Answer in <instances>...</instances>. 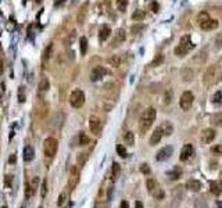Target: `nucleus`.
I'll return each mask as SVG.
<instances>
[{"instance_id": "1", "label": "nucleus", "mask_w": 222, "mask_h": 208, "mask_svg": "<svg viewBox=\"0 0 222 208\" xmlns=\"http://www.w3.org/2000/svg\"><path fill=\"white\" fill-rule=\"evenodd\" d=\"M154 120H156V108L149 107L145 113L142 114V117H140V122H139L140 135H145L151 128Z\"/></svg>"}, {"instance_id": "2", "label": "nucleus", "mask_w": 222, "mask_h": 208, "mask_svg": "<svg viewBox=\"0 0 222 208\" xmlns=\"http://www.w3.org/2000/svg\"><path fill=\"white\" fill-rule=\"evenodd\" d=\"M193 49V43H192V39L189 35H186L183 38L181 39V42L178 44L176 47H175V54L178 57H185L189 51Z\"/></svg>"}, {"instance_id": "3", "label": "nucleus", "mask_w": 222, "mask_h": 208, "mask_svg": "<svg viewBox=\"0 0 222 208\" xmlns=\"http://www.w3.org/2000/svg\"><path fill=\"white\" fill-rule=\"evenodd\" d=\"M58 150V142L54 138H47L43 142V153L46 157H54Z\"/></svg>"}, {"instance_id": "4", "label": "nucleus", "mask_w": 222, "mask_h": 208, "mask_svg": "<svg viewBox=\"0 0 222 208\" xmlns=\"http://www.w3.org/2000/svg\"><path fill=\"white\" fill-rule=\"evenodd\" d=\"M215 78H218V82H219V81H221V72L216 75V65H211V67H208V68H207L205 74H204L203 82L205 83L207 86H211V85L216 83Z\"/></svg>"}, {"instance_id": "5", "label": "nucleus", "mask_w": 222, "mask_h": 208, "mask_svg": "<svg viewBox=\"0 0 222 208\" xmlns=\"http://www.w3.org/2000/svg\"><path fill=\"white\" fill-rule=\"evenodd\" d=\"M70 104L74 108H81L85 104V93L81 89H75L70 96Z\"/></svg>"}, {"instance_id": "6", "label": "nucleus", "mask_w": 222, "mask_h": 208, "mask_svg": "<svg viewBox=\"0 0 222 208\" xmlns=\"http://www.w3.org/2000/svg\"><path fill=\"white\" fill-rule=\"evenodd\" d=\"M193 100H194V96L192 92H185L183 95L181 96V100H179V106L183 111H189L192 108V104H193Z\"/></svg>"}, {"instance_id": "7", "label": "nucleus", "mask_w": 222, "mask_h": 208, "mask_svg": "<svg viewBox=\"0 0 222 208\" xmlns=\"http://www.w3.org/2000/svg\"><path fill=\"white\" fill-rule=\"evenodd\" d=\"M89 128H90V132L95 133L96 136H99L102 133V129H103V125H102V121L96 117H92L89 120Z\"/></svg>"}, {"instance_id": "8", "label": "nucleus", "mask_w": 222, "mask_h": 208, "mask_svg": "<svg viewBox=\"0 0 222 208\" xmlns=\"http://www.w3.org/2000/svg\"><path fill=\"white\" fill-rule=\"evenodd\" d=\"M172 153H174V147H172V146H165V147H163V149L157 153L156 160H157V161H167V160L172 155Z\"/></svg>"}, {"instance_id": "9", "label": "nucleus", "mask_w": 222, "mask_h": 208, "mask_svg": "<svg viewBox=\"0 0 222 208\" xmlns=\"http://www.w3.org/2000/svg\"><path fill=\"white\" fill-rule=\"evenodd\" d=\"M216 133L215 131L212 129V128H207V129H204L203 132H201V143H204V144H208V143H211L214 139H215Z\"/></svg>"}, {"instance_id": "10", "label": "nucleus", "mask_w": 222, "mask_h": 208, "mask_svg": "<svg viewBox=\"0 0 222 208\" xmlns=\"http://www.w3.org/2000/svg\"><path fill=\"white\" fill-rule=\"evenodd\" d=\"M107 74V71L104 67H95V68L90 71V81L92 82H96V81H99V79H102L103 76Z\"/></svg>"}, {"instance_id": "11", "label": "nucleus", "mask_w": 222, "mask_h": 208, "mask_svg": "<svg viewBox=\"0 0 222 208\" xmlns=\"http://www.w3.org/2000/svg\"><path fill=\"white\" fill-rule=\"evenodd\" d=\"M79 182V171L76 167H72L71 168V172H70V180H68V186L70 189H74L76 185Z\"/></svg>"}, {"instance_id": "12", "label": "nucleus", "mask_w": 222, "mask_h": 208, "mask_svg": "<svg viewBox=\"0 0 222 208\" xmlns=\"http://www.w3.org/2000/svg\"><path fill=\"white\" fill-rule=\"evenodd\" d=\"M164 136V131H163V128L160 126V128H156L154 129V132H153L151 138H150V146H156L160 142H161V139Z\"/></svg>"}, {"instance_id": "13", "label": "nucleus", "mask_w": 222, "mask_h": 208, "mask_svg": "<svg viewBox=\"0 0 222 208\" xmlns=\"http://www.w3.org/2000/svg\"><path fill=\"white\" fill-rule=\"evenodd\" d=\"M193 153H194L193 146H192V144H185L183 149H182V151H181L179 160H181V161H187V160L193 155Z\"/></svg>"}, {"instance_id": "14", "label": "nucleus", "mask_w": 222, "mask_h": 208, "mask_svg": "<svg viewBox=\"0 0 222 208\" xmlns=\"http://www.w3.org/2000/svg\"><path fill=\"white\" fill-rule=\"evenodd\" d=\"M200 28L203 29V31H214V29H216L218 28V21L216 19H205L204 22H201L200 24Z\"/></svg>"}, {"instance_id": "15", "label": "nucleus", "mask_w": 222, "mask_h": 208, "mask_svg": "<svg viewBox=\"0 0 222 208\" xmlns=\"http://www.w3.org/2000/svg\"><path fill=\"white\" fill-rule=\"evenodd\" d=\"M88 7H89V3L86 1V3L81 7V10L78 11V15H76V21H78V24H83V22H85L86 15H88Z\"/></svg>"}, {"instance_id": "16", "label": "nucleus", "mask_w": 222, "mask_h": 208, "mask_svg": "<svg viewBox=\"0 0 222 208\" xmlns=\"http://www.w3.org/2000/svg\"><path fill=\"white\" fill-rule=\"evenodd\" d=\"M125 39H127V32H125V29L120 28V29L117 31V33H115V39H114V42H113V44H114V46H118L120 43L125 42Z\"/></svg>"}, {"instance_id": "17", "label": "nucleus", "mask_w": 222, "mask_h": 208, "mask_svg": "<svg viewBox=\"0 0 222 208\" xmlns=\"http://www.w3.org/2000/svg\"><path fill=\"white\" fill-rule=\"evenodd\" d=\"M186 187L192 191H200L201 189V182L200 180H196V179H190V180H187L186 183Z\"/></svg>"}, {"instance_id": "18", "label": "nucleus", "mask_w": 222, "mask_h": 208, "mask_svg": "<svg viewBox=\"0 0 222 208\" xmlns=\"http://www.w3.org/2000/svg\"><path fill=\"white\" fill-rule=\"evenodd\" d=\"M35 157V150H33V147L32 146H26L25 149H24V160H25L26 162H29L32 161Z\"/></svg>"}, {"instance_id": "19", "label": "nucleus", "mask_w": 222, "mask_h": 208, "mask_svg": "<svg viewBox=\"0 0 222 208\" xmlns=\"http://www.w3.org/2000/svg\"><path fill=\"white\" fill-rule=\"evenodd\" d=\"M110 35H111V29L108 28L107 25H104L99 31V39H100V42H104V40H107L110 38Z\"/></svg>"}, {"instance_id": "20", "label": "nucleus", "mask_w": 222, "mask_h": 208, "mask_svg": "<svg viewBox=\"0 0 222 208\" xmlns=\"http://www.w3.org/2000/svg\"><path fill=\"white\" fill-rule=\"evenodd\" d=\"M146 187H147V190H149V193L151 194L154 190L158 187V183H157V180L156 179H153V178H149L146 180Z\"/></svg>"}, {"instance_id": "21", "label": "nucleus", "mask_w": 222, "mask_h": 208, "mask_svg": "<svg viewBox=\"0 0 222 208\" xmlns=\"http://www.w3.org/2000/svg\"><path fill=\"white\" fill-rule=\"evenodd\" d=\"M181 74H182V78H183L185 82H189V81H192V79H193V76H194V72H193L190 68H183Z\"/></svg>"}, {"instance_id": "22", "label": "nucleus", "mask_w": 222, "mask_h": 208, "mask_svg": "<svg viewBox=\"0 0 222 208\" xmlns=\"http://www.w3.org/2000/svg\"><path fill=\"white\" fill-rule=\"evenodd\" d=\"M210 190H211V193H212L214 196H219L222 193L221 186H219L216 182H211V183H210Z\"/></svg>"}, {"instance_id": "23", "label": "nucleus", "mask_w": 222, "mask_h": 208, "mask_svg": "<svg viewBox=\"0 0 222 208\" xmlns=\"http://www.w3.org/2000/svg\"><path fill=\"white\" fill-rule=\"evenodd\" d=\"M108 64L111 65V67H114V68H118L121 65V58L120 56H111L108 58Z\"/></svg>"}, {"instance_id": "24", "label": "nucleus", "mask_w": 222, "mask_h": 208, "mask_svg": "<svg viewBox=\"0 0 222 208\" xmlns=\"http://www.w3.org/2000/svg\"><path fill=\"white\" fill-rule=\"evenodd\" d=\"M124 140H125V144L133 146V143H135V135H133V132L125 133V135H124Z\"/></svg>"}, {"instance_id": "25", "label": "nucleus", "mask_w": 222, "mask_h": 208, "mask_svg": "<svg viewBox=\"0 0 222 208\" xmlns=\"http://www.w3.org/2000/svg\"><path fill=\"white\" fill-rule=\"evenodd\" d=\"M79 50H81V54L82 56L86 54V50H88V40H86V38L79 39Z\"/></svg>"}, {"instance_id": "26", "label": "nucleus", "mask_w": 222, "mask_h": 208, "mask_svg": "<svg viewBox=\"0 0 222 208\" xmlns=\"http://www.w3.org/2000/svg\"><path fill=\"white\" fill-rule=\"evenodd\" d=\"M49 86H50V83H49V79L47 78H43L42 81H40V83H39V92H47L49 90Z\"/></svg>"}, {"instance_id": "27", "label": "nucleus", "mask_w": 222, "mask_h": 208, "mask_svg": "<svg viewBox=\"0 0 222 208\" xmlns=\"http://www.w3.org/2000/svg\"><path fill=\"white\" fill-rule=\"evenodd\" d=\"M145 17H146V13H145L143 10H136V11L132 14V18L135 19V21H143Z\"/></svg>"}, {"instance_id": "28", "label": "nucleus", "mask_w": 222, "mask_h": 208, "mask_svg": "<svg viewBox=\"0 0 222 208\" xmlns=\"http://www.w3.org/2000/svg\"><path fill=\"white\" fill-rule=\"evenodd\" d=\"M145 29H146V25H145V24H136V25H133L132 28H131V32H132L133 35H138L140 32H143Z\"/></svg>"}, {"instance_id": "29", "label": "nucleus", "mask_w": 222, "mask_h": 208, "mask_svg": "<svg viewBox=\"0 0 222 208\" xmlns=\"http://www.w3.org/2000/svg\"><path fill=\"white\" fill-rule=\"evenodd\" d=\"M211 100H212V103H214V104H216V106H221V104H222V90H219V92L214 93V96L211 97Z\"/></svg>"}, {"instance_id": "30", "label": "nucleus", "mask_w": 222, "mask_h": 208, "mask_svg": "<svg viewBox=\"0 0 222 208\" xmlns=\"http://www.w3.org/2000/svg\"><path fill=\"white\" fill-rule=\"evenodd\" d=\"M161 128H163V131H164V135H167V136L172 135V131H174V128H172V125L169 124V122H168V121H165Z\"/></svg>"}, {"instance_id": "31", "label": "nucleus", "mask_w": 222, "mask_h": 208, "mask_svg": "<svg viewBox=\"0 0 222 208\" xmlns=\"http://www.w3.org/2000/svg\"><path fill=\"white\" fill-rule=\"evenodd\" d=\"M33 194H35V189L32 187L31 183H26L25 185V198H31Z\"/></svg>"}, {"instance_id": "32", "label": "nucleus", "mask_w": 222, "mask_h": 208, "mask_svg": "<svg viewBox=\"0 0 222 208\" xmlns=\"http://www.w3.org/2000/svg\"><path fill=\"white\" fill-rule=\"evenodd\" d=\"M151 196L154 197V198H158V200H161V198H164V190L158 186V187H157V189L151 193Z\"/></svg>"}, {"instance_id": "33", "label": "nucleus", "mask_w": 222, "mask_h": 208, "mask_svg": "<svg viewBox=\"0 0 222 208\" xmlns=\"http://www.w3.org/2000/svg\"><path fill=\"white\" fill-rule=\"evenodd\" d=\"M51 49H53V44H49L47 47H46V50L43 51V63L44 61H47L49 58H50V56H51Z\"/></svg>"}, {"instance_id": "34", "label": "nucleus", "mask_w": 222, "mask_h": 208, "mask_svg": "<svg viewBox=\"0 0 222 208\" xmlns=\"http://www.w3.org/2000/svg\"><path fill=\"white\" fill-rule=\"evenodd\" d=\"M120 172H121V167H120V164H117V162H114V164H113V180L118 178V175H120Z\"/></svg>"}, {"instance_id": "35", "label": "nucleus", "mask_w": 222, "mask_h": 208, "mask_svg": "<svg viewBox=\"0 0 222 208\" xmlns=\"http://www.w3.org/2000/svg\"><path fill=\"white\" fill-rule=\"evenodd\" d=\"M79 144H81V146L89 144V138L86 136V133H83V132L79 133Z\"/></svg>"}, {"instance_id": "36", "label": "nucleus", "mask_w": 222, "mask_h": 208, "mask_svg": "<svg viewBox=\"0 0 222 208\" xmlns=\"http://www.w3.org/2000/svg\"><path fill=\"white\" fill-rule=\"evenodd\" d=\"M163 61H164V56H163V54H157V56H156V58L153 60L151 65H153V67H157V65H161V64H163Z\"/></svg>"}, {"instance_id": "37", "label": "nucleus", "mask_w": 222, "mask_h": 208, "mask_svg": "<svg viewBox=\"0 0 222 208\" xmlns=\"http://www.w3.org/2000/svg\"><path fill=\"white\" fill-rule=\"evenodd\" d=\"M194 208H208V204L204 201L203 198H197L194 201Z\"/></svg>"}, {"instance_id": "38", "label": "nucleus", "mask_w": 222, "mask_h": 208, "mask_svg": "<svg viewBox=\"0 0 222 208\" xmlns=\"http://www.w3.org/2000/svg\"><path fill=\"white\" fill-rule=\"evenodd\" d=\"M181 173H182V171L179 169V168H175V169L172 171V172H168V176L175 180V179H178V178L181 176Z\"/></svg>"}, {"instance_id": "39", "label": "nucleus", "mask_w": 222, "mask_h": 208, "mask_svg": "<svg viewBox=\"0 0 222 208\" xmlns=\"http://www.w3.org/2000/svg\"><path fill=\"white\" fill-rule=\"evenodd\" d=\"M25 88H22V86H19L18 88V101L19 103H24L25 101Z\"/></svg>"}, {"instance_id": "40", "label": "nucleus", "mask_w": 222, "mask_h": 208, "mask_svg": "<svg viewBox=\"0 0 222 208\" xmlns=\"http://www.w3.org/2000/svg\"><path fill=\"white\" fill-rule=\"evenodd\" d=\"M117 7L120 11H125V8L128 7V0H117Z\"/></svg>"}, {"instance_id": "41", "label": "nucleus", "mask_w": 222, "mask_h": 208, "mask_svg": "<svg viewBox=\"0 0 222 208\" xmlns=\"http://www.w3.org/2000/svg\"><path fill=\"white\" fill-rule=\"evenodd\" d=\"M214 44H215V50H219L222 47V35H216V38L214 39Z\"/></svg>"}, {"instance_id": "42", "label": "nucleus", "mask_w": 222, "mask_h": 208, "mask_svg": "<svg viewBox=\"0 0 222 208\" xmlns=\"http://www.w3.org/2000/svg\"><path fill=\"white\" fill-rule=\"evenodd\" d=\"M13 180H14L13 175H6V176H4V186H6V187H11Z\"/></svg>"}, {"instance_id": "43", "label": "nucleus", "mask_w": 222, "mask_h": 208, "mask_svg": "<svg viewBox=\"0 0 222 208\" xmlns=\"http://www.w3.org/2000/svg\"><path fill=\"white\" fill-rule=\"evenodd\" d=\"M117 153H118V155H120V157H122V158L127 157V150H125V147H124V146H121V144L117 146Z\"/></svg>"}, {"instance_id": "44", "label": "nucleus", "mask_w": 222, "mask_h": 208, "mask_svg": "<svg viewBox=\"0 0 222 208\" xmlns=\"http://www.w3.org/2000/svg\"><path fill=\"white\" fill-rule=\"evenodd\" d=\"M211 153H212V154L222 155V146L221 144H216V146H214V147H211Z\"/></svg>"}, {"instance_id": "45", "label": "nucleus", "mask_w": 222, "mask_h": 208, "mask_svg": "<svg viewBox=\"0 0 222 208\" xmlns=\"http://www.w3.org/2000/svg\"><path fill=\"white\" fill-rule=\"evenodd\" d=\"M86 158H88L86 153H82V154H79V155H78V164H79V165H83V164H85V161H86Z\"/></svg>"}, {"instance_id": "46", "label": "nucleus", "mask_w": 222, "mask_h": 208, "mask_svg": "<svg viewBox=\"0 0 222 208\" xmlns=\"http://www.w3.org/2000/svg\"><path fill=\"white\" fill-rule=\"evenodd\" d=\"M140 171H142L145 175H149V173H150V168H149V165H147V164H142V165H140Z\"/></svg>"}, {"instance_id": "47", "label": "nucleus", "mask_w": 222, "mask_h": 208, "mask_svg": "<svg viewBox=\"0 0 222 208\" xmlns=\"http://www.w3.org/2000/svg\"><path fill=\"white\" fill-rule=\"evenodd\" d=\"M214 121H216L215 124H218V125H222V113L218 114V115H215V117L212 118V122H214Z\"/></svg>"}, {"instance_id": "48", "label": "nucleus", "mask_w": 222, "mask_h": 208, "mask_svg": "<svg viewBox=\"0 0 222 208\" xmlns=\"http://www.w3.org/2000/svg\"><path fill=\"white\" fill-rule=\"evenodd\" d=\"M64 201H65V193H61V194H60V197H58L57 204H58V205H63Z\"/></svg>"}, {"instance_id": "49", "label": "nucleus", "mask_w": 222, "mask_h": 208, "mask_svg": "<svg viewBox=\"0 0 222 208\" xmlns=\"http://www.w3.org/2000/svg\"><path fill=\"white\" fill-rule=\"evenodd\" d=\"M47 183H46V180H43V183H42V197H44L46 196V191H47Z\"/></svg>"}, {"instance_id": "50", "label": "nucleus", "mask_w": 222, "mask_h": 208, "mask_svg": "<svg viewBox=\"0 0 222 208\" xmlns=\"http://www.w3.org/2000/svg\"><path fill=\"white\" fill-rule=\"evenodd\" d=\"M171 97H172V93H171V92H167V93H165V104L171 103Z\"/></svg>"}, {"instance_id": "51", "label": "nucleus", "mask_w": 222, "mask_h": 208, "mask_svg": "<svg viewBox=\"0 0 222 208\" xmlns=\"http://www.w3.org/2000/svg\"><path fill=\"white\" fill-rule=\"evenodd\" d=\"M75 33H76L75 31H72V32H71L70 38H68V44H71V43H72V42H74V39H75Z\"/></svg>"}, {"instance_id": "52", "label": "nucleus", "mask_w": 222, "mask_h": 208, "mask_svg": "<svg viewBox=\"0 0 222 208\" xmlns=\"http://www.w3.org/2000/svg\"><path fill=\"white\" fill-rule=\"evenodd\" d=\"M8 162H10V164H15V162H17V157H15V154H11V155H10Z\"/></svg>"}, {"instance_id": "53", "label": "nucleus", "mask_w": 222, "mask_h": 208, "mask_svg": "<svg viewBox=\"0 0 222 208\" xmlns=\"http://www.w3.org/2000/svg\"><path fill=\"white\" fill-rule=\"evenodd\" d=\"M151 10L154 11V13H157V11H158V4H157L156 1H153V3H151Z\"/></svg>"}, {"instance_id": "54", "label": "nucleus", "mask_w": 222, "mask_h": 208, "mask_svg": "<svg viewBox=\"0 0 222 208\" xmlns=\"http://www.w3.org/2000/svg\"><path fill=\"white\" fill-rule=\"evenodd\" d=\"M121 208H129V202L124 200V201L121 202Z\"/></svg>"}, {"instance_id": "55", "label": "nucleus", "mask_w": 222, "mask_h": 208, "mask_svg": "<svg viewBox=\"0 0 222 208\" xmlns=\"http://www.w3.org/2000/svg\"><path fill=\"white\" fill-rule=\"evenodd\" d=\"M135 208H143V202H142V201H136V202H135Z\"/></svg>"}, {"instance_id": "56", "label": "nucleus", "mask_w": 222, "mask_h": 208, "mask_svg": "<svg viewBox=\"0 0 222 208\" xmlns=\"http://www.w3.org/2000/svg\"><path fill=\"white\" fill-rule=\"evenodd\" d=\"M113 187H110V189H108V200H111V198H113Z\"/></svg>"}, {"instance_id": "57", "label": "nucleus", "mask_w": 222, "mask_h": 208, "mask_svg": "<svg viewBox=\"0 0 222 208\" xmlns=\"http://www.w3.org/2000/svg\"><path fill=\"white\" fill-rule=\"evenodd\" d=\"M3 60H1V58H0V74H1V72H3Z\"/></svg>"}, {"instance_id": "58", "label": "nucleus", "mask_w": 222, "mask_h": 208, "mask_svg": "<svg viewBox=\"0 0 222 208\" xmlns=\"http://www.w3.org/2000/svg\"><path fill=\"white\" fill-rule=\"evenodd\" d=\"M218 208H222V201H218Z\"/></svg>"}, {"instance_id": "59", "label": "nucleus", "mask_w": 222, "mask_h": 208, "mask_svg": "<svg viewBox=\"0 0 222 208\" xmlns=\"http://www.w3.org/2000/svg\"><path fill=\"white\" fill-rule=\"evenodd\" d=\"M221 185H222V172H221Z\"/></svg>"}, {"instance_id": "60", "label": "nucleus", "mask_w": 222, "mask_h": 208, "mask_svg": "<svg viewBox=\"0 0 222 208\" xmlns=\"http://www.w3.org/2000/svg\"><path fill=\"white\" fill-rule=\"evenodd\" d=\"M3 208H7V207H3Z\"/></svg>"}, {"instance_id": "61", "label": "nucleus", "mask_w": 222, "mask_h": 208, "mask_svg": "<svg viewBox=\"0 0 222 208\" xmlns=\"http://www.w3.org/2000/svg\"><path fill=\"white\" fill-rule=\"evenodd\" d=\"M21 208H24V207H21Z\"/></svg>"}, {"instance_id": "62", "label": "nucleus", "mask_w": 222, "mask_h": 208, "mask_svg": "<svg viewBox=\"0 0 222 208\" xmlns=\"http://www.w3.org/2000/svg\"><path fill=\"white\" fill-rule=\"evenodd\" d=\"M39 208H42V207H39Z\"/></svg>"}]
</instances>
